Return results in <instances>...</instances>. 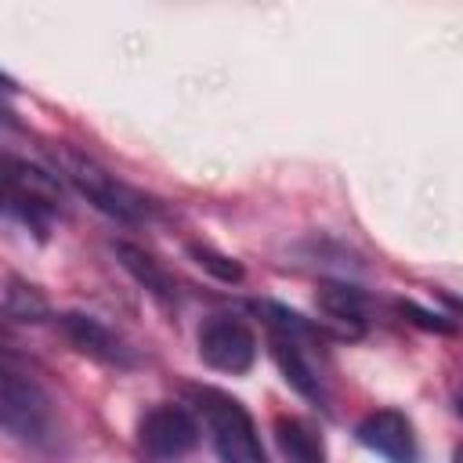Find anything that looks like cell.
<instances>
[{
  "mask_svg": "<svg viewBox=\"0 0 463 463\" xmlns=\"http://www.w3.org/2000/svg\"><path fill=\"white\" fill-rule=\"evenodd\" d=\"M199 358L217 373H250L257 362V333L232 315H213L199 326Z\"/></svg>",
  "mask_w": 463,
  "mask_h": 463,
  "instance_id": "6",
  "label": "cell"
},
{
  "mask_svg": "<svg viewBox=\"0 0 463 463\" xmlns=\"http://www.w3.org/2000/svg\"><path fill=\"white\" fill-rule=\"evenodd\" d=\"M188 253H192V260H195L203 271H210L217 282L235 286V282L246 279V271H242V264H239L235 257H228V253H221V250H213V246H206V242H188Z\"/></svg>",
  "mask_w": 463,
  "mask_h": 463,
  "instance_id": "14",
  "label": "cell"
},
{
  "mask_svg": "<svg viewBox=\"0 0 463 463\" xmlns=\"http://www.w3.org/2000/svg\"><path fill=\"white\" fill-rule=\"evenodd\" d=\"M4 184H7V213L18 217L29 232H36L40 239H47L54 217H58V206H61V184L54 174L25 163V159H14L7 156L4 163Z\"/></svg>",
  "mask_w": 463,
  "mask_h": 463,
  "instance_id": "4",
  "label": "cell"
},
{
  "mask_svg": "<svg viewBox=\"0 0 463 463\" xmlns=\"http://www.w3.org/2000/svg\"><path fill=\"white\" fill-rule=\"evenodd\" d=\"M54 163H58L61 177H65L94 210H101V213H109V217H116V221H123V224H141V221H148V217L156 213V203H152L145 192L130 188L127 181H119L116 174H109V170H105L101 163H94L90 156L72 152V148H58V152H54Z\"/></svg>",
  "mask_w": 463,
  "mask_h": 463,
  "instance_id": "1",
  "label": "cell"
},
{
  "mask_svg": "<svg viewBox=\"0 0 463 463\" xmlns=\"http://www.w3.org/2000/svg\"><path fill=\"white\" fill-rule=\"evenodd\" d=\"M318 311L326 315V333L340 336V340H358L362 336V322H365V293L351 282H322L315 293Z\"/></svg>",
  "mask_w": 463,
  "mask_h": 463,
  "instance_id": "9",
  "label": "cell"
},
{
  "mask_svg": "<svg viewBox=\"0 0 463 463\" xmlns=\"http://www.w3.org/2000/svg\"><path fill=\"white\" fill-rule=\"evenodd\" d=\"M0 423L14 441L29 449H51L58 438V420L47 391L11 365H4L0 373Z\"/></svg>",
  "mask_w": 463,
  "mask_h": 463,
  "instance_id": "2",
  "label": "cell"
},
{
  "mask_svg": "<svg viewBox=\"0 0 463 463\" xmlns=\"http://www.w3.org/2000/svg\"><path fill=\"white\" fill-rule=\"evenodd\" d=\"M459 409H463V391H459Z\"/></svg>",
  "mask_w": 463,
  "mask_h": 463,
  "instance_id": "17",
  "label": "cell"
},
{
  "mask_svg": "<svg viewBox=\"0 0 463 463\" xmlns=\"http://www.w3.org/2000/svg\"><path fill=\"white\" fill-rule=\"evenodd\" d=\"M275 445L286 463H326L322 438L300 416H275Z\"/></svg>",
  "mask_w": 463,
  "mask_h": 463,
  "instance_id": "12",
  "label": "cell"
},
{
  "mask_svg": "<svg viewBox=\"0 0 463 463\" xmlns=\"http://www.w3.org/2000/svg\"><path fill=\"white\" fill-rule=\"evenodd\" d=\"M199 445V423L184 405H156L137 420V449L152 463H181Z\"/></svg>",
  "mask_w": 463,
  "mask_h": 463,
  "instance_id": "5",
  "label": "cell"
},
{
  "mask_svg": "<svg viewBox=\"0 0 463 463\" xmlns=\"http://www.w3.org/2000/svg\"><path fill=\"white\" fill-rule=\"evenodd\" d=\"M452 463H463V445H456V449H452Z\"/></svg>",
  "mask_w": 463,
  "mask_h": 463,
  "instance_id": "16",
  "label": "cell"
},
{
  "mask_svg": "<svg viewBox=\"0 0 463 463\" xmlns=\"http://www.w3.org/2000/svg\"><path fill=\"white\" fill-rule=\"evenodd\" d=\"M188 398L203 412L221 463H264L253 420L239 398H232L228 391H217V387H188Z\"/></svg>",
  "mask_w": 463,
  "mask_h": 463,
  "instance_id": "3",
  "label": "cell"
},
{
  "mask_svg": "<svg viewBox=\"0 0 463 463\" xmlns=\"http://www.w3.org/2000/svg\"><path fill=\"white\" fill-rule=\"evenodd\" d=\"M112 253H116V260L123 264V271H127L145 293H152V297L163 300V304H170V300L177 297V282H174V275H170L152 253H145L141 246H134V242H127V239L112 242Z\"/></svg>",
  "mask_w": 463,
  "mask_h": 463,
  "instance_id": "10",
  "label": "cell"
},
{
  "mask_svg": "<svg viewBox=\"0 0 463 463\" xmlns=\"http://www.w3.org/2000/svg\"><path fill=\"white\" fill-rule=\"evenodd\" d=\"M398 315L416 322L420 329H430V333H456V322H449V315H434V311H423L420 304L412 300H398Z\"/></svg>",
  "mask_w": 463,
  "mask_h": 463,
  "instance_id": "15",
  "label": "cell"
},
{
  "mask_svg": "<svg viewBox=\"0 0 463 463\" xmlns=\"http://www.w3.org/2000/svg\"><path fill=\"white\" fill-rule=\"evenodd\" d=\"M354 438H358L369 452L383 456L387 463H420V449H416L412 423H409V416L398 412V409H376V412L362 416L358 427H354Z\"/></svg>",
  "mask_w": 463,
  "mask_h": 463,
  "instance_id": "8",
  "label": "cell"
},
{
  "mask_svg": "<svg viewBox=\"0 0 463 463\" xmlns=\"http://www.w3.org/2000/svg\"><path fill=\"white\" fill-rule=\"evenodd\" d=\"M4 315L11 322H40L47 315V300L36 286L22 282V279H7V289H4Z\"/></svg>",
  "mask_w": 463,
  "mask_h": 463,
  "instance_id": "13",
  "label": "cell"
},
{
  "mask_svg": "<svg viewBox=\"0 0 463 463\" xmlns=\"http://www.w3.org/2000/svg\"><path fill=\"white\" fill-rule=\"evenodd\" d=\"M58 333H61L80 354H87V358H94V362H101V365L130 369V365L137 362L134 347H130L119 333H112L101 318H94V315L65 311V315H58Z\"/></svg>",
  "mask_w": 463,
  "mask_h": 463,
  "instance_id": "7",
  "label": "cell"
},
{
  "mask_svg": "<svg viewBox=\"0 0 463 463\" xmlns=\"http://www.w3.org/2000/svg\"><path fill=\"white\" fill-rule=\"evenodd\" d=\"M271 358H275L282 380H286L300 398H307V402H315V405H326V391H322L315 369L307 365V358L300 354L297 340H289V336H275V340H271Z\"/></svg>",
  "mask_w": 463,
  "mask_h": 463,
  "instance_id": "11",
  "label": "cell"
}]
</instances>
